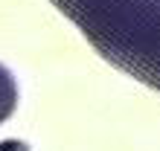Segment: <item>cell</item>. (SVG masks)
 Segmentation results:
<instances>
[{
	"mask_svg": "<svg viewBox=\"0 0 160 151\" xmlns=\"http://www.w3.org/2000/svg\"><path fill=\"white\" fill-rule=\"evenodd\" d=\"M0 151H29V145L21 143V139H3V143H0Z\"/></svg>",
	"mask_w": 160,
	"mask_h": 151,
	"instance_id": "obj_3",
	"label": "cell"
},
{
	"mask_svg": "<svg viewBox=\"0 0 160 151\" xmlns=\"http://www.w3.org/2000/svg\"><path fill=\"white\" fill-rule=\"evenodd\" d=\"M15 105H18V84L12 79V73L0 64V122H6L12 116Z\"/></svg>",
	"mask_w": 160,
	"mask_h": 151,
	"instance_id": "obj_2",
	"label": "cell"
},
{
	"mask_svg": "<svg viewBox=\"0 0 160 151\" xmlns=\"http://www.w3.org/2000/svg\"><path fill=\"white\" fill-rule=\"evenodd\" d=\"M114 67L160 90V0H52Z\"/></svg>",
	"mask_w": 160,
	"mask_h": 151,
	"instance_id": "obj_1",
	"label": "cell"
}]
</instances>
